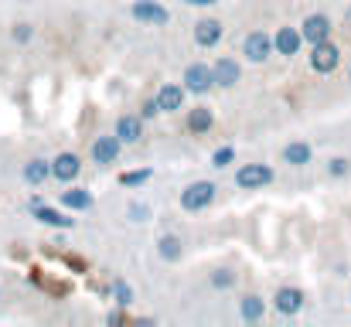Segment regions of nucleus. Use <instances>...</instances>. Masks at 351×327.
<instances>
[{
    "label": "nucleus",
    "mask_w": 351,
    "mask_h": 327,
    "mask_svg": "<svg viewBox=\"0 0 351 327\" xmlns=\"http://www.w3.org/2000/svg\"><path fill=\"white\" fill-rule=\"evenodd\" d=\"M215 184L212 181H195L191 188H184L181 191V208L184 212H202V208H208L212 202H215Z\"/></svg>",
    "instance_id": "1"
},
{
    "label": "nucleus",
    "mask_w": 351,
    "mask_h": 327,
    "mask_svg": "<svg viewBox=\"0 0 351 327\" xmlns=\"http://www.w3.org/2000/svg\"><path fill=\"white\" fill-rule=\"evenodd\" d=\"M338 65H341V51H338V45H331V38H328V41H317L314 51H311V69L321 72V75H328V72H335Z\"/></svg>",
    "instance_id": "2"
},
{
    "label": "nucleus",
    "mask_w": 351,
    "mask_h": 327,
    "mask_svg": "<svg viewBox=\"0 0 351 327\" xmlns=\"http://www.w3.org/2000/svg\"><path fill=\"white\" fill-rule=\"evenodd\" d=\"M269 181H273V167H269V164H245V167H239V174H235V184L245 188V191L266 188Z\"/></svg>",
    "instance_id": "3"
},
{
    "label": "nucleus",
    "mask_w": 351,
    "mask_h": 327,
    "mask_svg": "<svg viewBox=\"0 0 351 327\" xmlns=\"http://www.w3.org/2000/svg\"><path fill=\"white\" fill-rule=\"evenodd\" d=\"M184 86L191 89V93H208L212 86H215V75H212V69L208 65H202V62H195V65H188V72H184Z\"/></svg>",
    "instance_id": "4"
},
{
    "label": "nucleus",
    "mask_w": 351,
    "mask_h": 327,
    "mask_svg": "<svg viewBox=\"0 0 351 327\" xmlns=\"http://www.w3.org/2000/svg\"><path fill=\"white\" fill-rule=\"evenodd\" d=\"M300 34H304V41H311V45H317V41H328V38H331V21H328L324 14H311V17L304 21Z\"/></svg>",
    "instance_id": "5"
},
{
    "label": "nucleus",
    "mask_w": 351,
    "mask_h": 327,
    "mask_svg": "<svg viewBox=\"0 0 351 327\" xmlns=\"http://www.w3.org/2000/svg\"><path fill=\"white\" fill-rule=\"evenodd\" d=\"M300 45H304L300 27H280V31H276V38H273L276 55H297V51H300Z\"/></svg>",
    "instance_id": "6"
},
{
    "label": "nucleus",
    "mask_w": 351,
    "mask_h": 327,
    "mask_svg": "<svg viewBox=\"0 0 351 327\" xmlns=\"http://www.w3.org/2000/svg\"><path fill=\"white\" fill-rule=\"evenodd\" d=\"M269 51H273V38L269 34H263V31L245 34V55H249V62H266Z\"/></svg>",
    "instance_id": "7"
},
{
    "label": "nucleus",
    "mask_w": 351,
    "mask_h": 327,
    "mask_svg": "<svg viewBox=\"0 0 351 327\" xmlns=\"http://www.w3.org/2000/svg\"><path fill=\"white\" fill-rule=\"evenodd\" d=\"M119 140L117 133L113 136H99L96 143H93V160L96 164H117V157H119Z\"/></svg>",
    "instance_id": "8"
},
{
    "label": "nucleus",
    "mask_w": 351,
    "mask_h": 327,
    "mask_svg": "<svg viewBox=\"0 0 351 327\" xmlns=\"http://www.w3.org/2000/svg\"><path fill=\"white\" fill-rule=\"evenodd\" d=\"M133 17L143 21V24H167V10L154 0H136L133 3Z\"/></svg>",
    "instance_id": "9"
},
{
    "label": "nucleus",
    "mask_w": 351,
    "mask_h": 327,
    "mask_svg": "<svg viewBox=\"0 0 351 327\" xmlns=\"http://www.w3.org/2000/svg\"><path fill=\"white\" fill-rule=\"evenodd\" d=\"M79 157L75 154H58L55 160H51V174L58 178V181H75V174H79Z\"/></svg>",
    "instance_id": "10"
},
{
    "label": "nucleus",
    "mask_w": 351,
    "mask_h": 327,
    "mask_svg": "<svg viewBox=\"0 0 351 327\" xmlns=\"http://www.w3.org/2000/svg\"><path fill=\"white\" fill-rule=\"evenodd\" d=\"M195 41L202 45V48H212V45H219L222 41V24L219 21H202V24H195Z\"/></svg>",
    "instance_id": "11"
},
{
    "label": "nucleus",
    "mask_w": 351,
    "mask_h": 327,
    "mask_svg": "<svg viewBox=\"0 0 351 327\" xmlns=\"http://www.w3.org/2000/svg\"><path fill=\"white\" fill-rule=\"evenodd\" d=\"M300 307H304V293H300L297 287L276 290V311H280V314H297Z\"/></svg>",
    "instance_id": "12"
},
{
    "label": "nucleus",
    "mask_w": 351,
    "mask_h": 327,
    "mask_svg": "<svg viewBox=\"0 0 351 327\" xmlns=\"http://www.w3.org/2000/svg\"><path fill=\"white\" fill-rule=\"evenodd\" d=\"M212 75H215V82H219V86H226V89H229V86L239 82V62H235V58H219V62H215V69H212Z\"/></svg>",
    "instance_id": "13"
},
{
    "label": "nucleus",
    "mask_w": 351,
    "mask_h": 327,
    "mask_svg": "<svg viewBox=\"0 0 351 327\" xmlns=\"http://www.w3.org/2000/svg\"><path fill=\"white\" fill-rule=\"evenodd\" d=\"M311 157H314V150H311V143H304V140H293V143H287V150H283V160L293 164V167L311 164Z\"/></svg>",
    "instance_id": "14"
},
{
    "label": "nucleus",
    "mask_w": 351,
    "mask_h": 327,
    "mask_svg": "<svg viewBox=\"0 0 351 327\" xmlns=\"http://www.w3.org/2000/svg\"><path fill=\"white\" fill-rule=\"evenodd\" d=\"M140 133H143V123H140V116H119L117 136L123 140V143H136V140H140Z\"/></svg>",
    "instance_id": "15"
},
{
    "label": "nucleus",
    "mask_w": 351,
    "mask_h": 327,
    "mask_svg": "<svg viewBox=\"0 0 351 327\" xmlns=\"http://www.w3.org/2000/svg\"><path fill=\"white\" fill-rule=\"evenodd\" d=\"M181 103H184V89L181 86H164L160 93H157V106H160V112L167 109V112H174V109H181Z\"/></svg>",
    "instance_id": "16"
},
{
    "label": "nucleus",
    "mask_w": 351,
    "mask_h": 327,
    "mask_svg": "<svg viewBox=\"0 0 351 327\" xmlns=\"http://www.w3.org/2000/svg\"><path fill=\"white\" fill-rule=\"evenodd\" d=\"M62 205L72 212H86V208H93V195L82 188H72V191H62Z\"/></svg>",
    "instance_id": "17"
},
{
    "label": "nucleus",
    "mask_w": 351,
    "mask_h": 327,
    "mask_svg": "<svg viewBox=\"0 0 351 327\" xmlns=\"http://www.w3.org/2000/svg\"><path fill=\"white\" fill-rule=\"evenodd\" d=\"M34 218L45 221V225H58V228H72V218L58 215L55 208H45V205H34Z\"/></svg>",
    "instance_id": "18"
},
{
    "label": "nucleus",
    "mask_w": 351,
    "mask_h": 327,
    "mask_svg": "<svg viewBox=\"0 0 351 327\" xmlns=\"http://www.w3.org/2000/svg\"><path fill=\"white\" fill-rule=\"evenodd\" d=\"M188 126H191V133H208L212 130V109H191Z\"/></svg>",
    "instance_id": "19"
},
{
    "label": "nucleus",
    "mask_w": 351,
    "mask_h": 327,
    "mask_svg": "<svg viewBox=\"0 0 351 327\" xmlns=\"http://www.w3.org/2000/svg\"><path fill=\"white\" fill-rule=\"evenodd\" d=\"M48 174H51V164H48V160H31V164L24 167V178H27L31 184H41Z\"/></svg>",
    "instance_id": "20"
},
{
    "label": "nucleus",
    "mask_w": 351,
    "mask_h": 327,
    "mask_svg": "<svg viewBox=\"0 0 351 327\" xmlns=\"http://www.w3.org/2000/svg\"><path fill=\"white\" fill-rule=\"evenodd\" d=\"M239 311H242L245 321H259V317H263V300H259V297H245Z\"/></svg>",
    "instance_id": "21"
},
{
    "label": "nucleus",
    "mask_w": 351,
    "mask_h": 327,
    "mask_svg": "<svg viewBox=\"0 0 351 327\" xmlns=\"http://www.w3.org/2000/svg\"><path fill=\"white\" fill-rule=\"evenodd\" d=\"M160 256H164V259H178V256H181V242H178L174 235H164V239H160Z\"/></svg>",
    "instance_id": "22"
},
{
    "label": "nucleus",
    "mask_w": 351,
    "mask_h": 327,
    "mask_svg": "<svg viewBox=\"0 0 351 327\" xmlns=\"http://www.w3.org/2000/svg\"><path fill=\"white\" fill-rule=\"evenodd\" d=\"M113 290H117V304H119V307H130V304H133V290H130L123 280H117V283H113Z\"/></svg>",
    "instance_id": "23"
},
{
    "label": "nucleus",
    "mask_w": 351,
    "mask_h": 327,
    "mask_svg": "<svg viewBox=\"0 0 351 327\" xmlns=\"http://www.w3.org/2000/svg\"><path fill=\"white\" fill-rule=\"evenodd\" d=\"M147 178H150V171H126V174L119 178V184H126V188H130V184H143Z\"/></svg>",
    "instance_id": "24"
},
{
    "label": "nucleus",
    "mask_w": 351,
    "mask_h": 327,
    "mask_svg": "<svg viewBox=\"0 0 351 327\" xmlns=\"http://www.w3.org/2000/svg\"><path fill=\"white\" fill-rule=\"evenodd\" d=\"M328 171H331V178H345L351 167H348V160H345V157H335V160L328 164Z\"/></svg>",
    "instance_id": "25"
},
{
    "label": "nucleus",
    "mask_w": 351,
    "mask_h": 327,
    "mask_svg": "<svg viewBox=\"0 0 351 327\" xmlns=\"http://www.w3.org/2000/svg\"><path fill=\"white\" fill-rule=\"evenodd\" d=\"M232 147H222V150H215V157H212V160H215V167H226V164H232Z\"/></svg>",
    "instance_id": "26"
},
{
    "label": "nucleus",
    "mask_w": 351,
    "mask_h": 327,
    "mask_svg": "<svg viewBox=\"0 0 351 327\" xmlns=\"http://www.w3.org/2000/svg\"><path fill=\"white\" fill-rule=\"evenodd\" d=\"M14 41H31V24H14Z\"/></svg>",
    "instance_id": "27"
},
{
    "label": "nucleus",
    "mask_w": 351,
    "mask_h": 327,
    "mask_svg": "<svg viewBox=\"0 0 351 327\" xmlns=\"http://www.w3.org/2000/svg\"><path fill=\"white\" fill-rule=\"evenodd\" d=\"M232 273H226V269H219V273H215V276H212V283H215V287H232Z\"/></svg>",
    "instance_id": "28"
},
{
    "label": "nucleus",
    "mask_w": 351,
    "mask_h": 327,
    "mask_svg": "<svg viewBox=\"0 0 351 327\" xmlns=\"http://www.w3.org/2000/svg\"><path fill=\"white\" fill-rule=\"evenodd\" d=\"M157 112H160V106H157V99H154V103H147V106H143V116H157Z\"/></svg>",
    "instance_id": "29"
},
{
    "label": "nucleus",
    "mask_w": 351,
    "mask_h": 327,
    "mask_svg": "<svg viewBox=\"0 0 351 327\" xmlns=\"http://www.w3.org/2000/svg\"><path fill=\"white\" fill-rule=\"evenodd\" d=\"M130 215H133V221H143V215H147V208H136V205H133V208H130Z\"/></svg>",
    "instance_id": "30"
},
{
    "label": "nucleus",
    "mask_w": 351,
    "mask_h": 327,
    "mask_svg": "<svg viewBox=\"0 0 351 327\" xmlns=\"http://www.w3.org/2000/svg\"><path fill=\"white\" fill-rule=\"evenodd\" d=\"M184 3H198V7H205V3H215V0H184Z\"/></svg>",
    "instance_id": "31"
},
{
    "label": "nucleus",
    "mask_w": 351,
    "mask_h": 327,
    "mask_svg": "<svg viewBox=\"0 0 351 327\" xmlns=\"http://www.w3.org/2000/svg\"><path fill=\"white\" fill-rule=\"evenodd\" d=\"M348 14H351V10H348Z\"/></svg>",
    "instance_id": "32"
}]
</instances>
